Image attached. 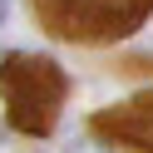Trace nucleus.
Listing matches in <instances>:
<instances>
[{"instance_id":"obj_3","label":"nucleus","mask_w":153,"mask_h":153,"mask_svg":"<svg viewBox=\"0 0 153 153\" xmlns=\"http://www.w3.org/2000/svg\"><path fill=\"white\" fill-rule=\"evenodd\" d=\"M69 153H104V148H94V143H74Z\"/></svg>"},{"instance_id":"obj_1","label":"nucleus","mask_w":153,"mask_h":153,"mask_svg":"<svg viewBox=\"0 0 153 153\" xmlns=\"http://www.w3.org/2000/svg\"><path fill=\"white\" fill-rule=\"evenodd\" d=\"M0 89H5L15 128H25V133H50L54 128V114H59V99H64V74H59L54 59L10 54L0 64Z\"/></svg>"},{"instance_id":"obj_5","label":"nucleus","mask_w":153,"mask_h":153,"mask_svg":"<svg viewBox=\"0 0 153 153\" xmlns=\"http://www.w3.org/2000/svg\"><path fill=\"white\" fill-rule=\"evenodd\" d=\"M0 138H5V123H0Z\"/></svg>"},{"instance_id":"obj_4","label":"nucleus","mask_w":153,"mask_h":153,"mask_svg":"<svg viewBox=\"0 0 153 153\" xmlns=\"http://www.w3.org/2000/svg\"><path fill=\"white\" fill-rule=\"evenodd\" d=\"M5 15H10V0H0V25H5Z\"/></svg>"},{"instance_id":"obj_2","label":"nucleus","mask_w":153,"mask_h":153,"mask_svg":"<svg viewBox=\"0 0 153 153\" xmlns=\"http://www.w3.org/2000/svg\"><path fill=\"white\" fill-rule=\"evenodd\" d=\"M153 0H30V10L64 40H109L143 20Z\"/></svg>"}]
</instances>
